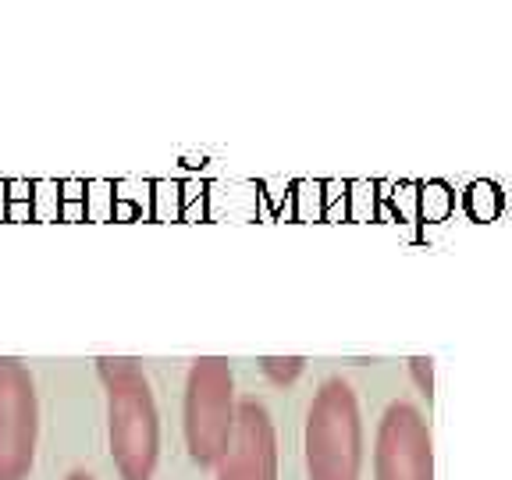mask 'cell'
<instances>
[{
  "mask_svg": "<svg viewBox=\"0 0 512 480\" xmlns=\"http://www.w3.org/2000/svg\"><path fill=\"white\" fill-rule=\"evenodd\" d=\"M96 374L107 392V434L121 480H153L160 456V420L153 388L136 360L100 356Z\"/></svg>",
  "mask_w": 512,
  "mask_h": 480,
  "instance_id": "obj_1",
  "label": "cell"
},
{
  "mask_svg": "<svg viewBox=\"0 0 512 480\" xmlns=\"http://www.w3.org/2000/svg\"><path fill=\"white\" fill-rule=\"evenodd\" d=\"M363 420L349 381L328 377L306 413V473L310 480H360Z\"/></svg>",
  "mask_w": 512,
  "mask_h": 480,
  "instance_id": "obj_2",
  "label": "cell"
},
{
  "mask_svg": "<svg viewBox=\"0 0 512 480\" xmlns=\"http://www.w3.org/2000/svg\"><path fill=\"white\" fill-rule=\"evenodd\" d=\"M235 384L232 367L221 356H200L189 367L185 381V445H189L192 463L217 466L221 452L228 448L235 427Z\"/></svg>",
  "mask_w": 512,
  "mask_h": 480,
  "instance_id": "obj_3",
  "label": "cell"
},
{
  "mask_svg": "<svg viewBox=\"0 0 512 480\" xmlns=\"http://www.w3.org/2000/svg\"><path fill=\"white\" fill-rule=\"evenodd\" d=\"M40 406L22 360L0 356V480H25L36 459Z\"/></svg>",
  "mask_w": 512,
  "mask_h": 480,
  "instance_id": "obj_4",
  "label": "cell"
},
{
  "mask_svg": "<svg viewBox=\"0 0 512 480\" xmlns=\"http://www.w3.org/2000/svg\"><path fill=\"white\" fill-rule=\"evenodd\" d=\"M374 480H434L431 427L413 402H392L374 434Z\"/></svg>",
  "mask_w": 512,
  "mask_h": 480,
  "instance_id": "obj_5",
  "label": "cell"
},
{
  "mask_svg": "<svg viewBox=\"0 0 512 480\" xmlns=\"http://www.w3.org/2000/svg\"><path fill=\"white\" fill-rule=\"evenodd\" d=\"M217 480H278V434L264 402H239L232 438L217 459Z\"/></svg>",
  "mask_w": 512,
  "mask_h": 480,
  "instance_id": "obj_6",
  "label": "cell"
},
{
  "mask_svg": "<svg viewBox=\"0 0 512 480\" xmlns=\"http://www.w3.org/2000/svg\"><path fill=\"white\" fill-rule=\"evenodd\" d=\"M466 210H470L473 221H495L498 210H502V192L495 182H473L466 192Z\"/></svg>",
  "mask_w": 512,
  "mask_h": 480,
  "instance_id": "obj_7",
  "label": "cell"
},
{
  "mask_svg": "<svg viewBox=\"0 0 512 480\" xmlns=\"http://www.w3.org/2000/svg\"><path fill=\"white\" fill-rule=\"evenodd\" d=\"M452 214V189L445 182H427L420 189V217L424 221H445Z\"/></svg>",
  "mask_w": 512,
  "mask_h": 480,
  "instance_id": "obj_8",
  "label": "cell"
},
{
  "mask_svg": "<svg viewBox=\"0 0 512 480\" xmlns=\"http://www.w3.org/2000/svg\"><path fill=\"white\" fill-rule=\"evenodd\" d=\"M303 367H306L303 356H264V360H260V370H264L274 384H292L303 374Z\"/></svg>",
  "mask_w": 512,
  "mask_h": 480,
  "instance_id": "obj_9",
  "label": "cell"
},
{
  "mask_svg": "<svg viewBox=\"0 0 512 480\" xmlns=\"http://www.w3.org/2000/svg\"><path fill=\"white\" fill-rule=\"evenodd\" d=\"M409 374H413V381H416V388H420V392L431 395L434 367H431V360H427V356H413V360H409Z\"/></svg>",
  "mask_w": 512,
  "mask_h": 480,
  "instance_id": "obj_10",
  "label": "cell"
},
{
  "mask_svg": "<svg viewBox=\"0 0 512 480\" xmlns=\"http://www.w3.org/2000/svg\"><path fill=\"white\" fill-rule=\"evenodd\" d=\"M64 480H93V477H89L86 470H75V473H68V477H64Z\"/></svg>",
  "mask_w": 512,
  "mask_h": 480,
  "instance_id": "obj_11",
  "label": "cell"
}]
</instances>
